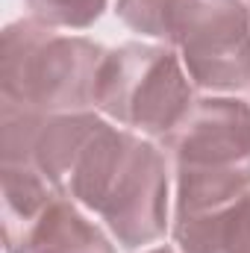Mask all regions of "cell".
Here are the masks:
<instances>
[{
	"mask_svg": "<svg viewBox=\"0 0 250 253\" xmlns=\"http://www.w3.org/2000/svg\"><path fill=\"white\" fill-rule=\"evenodd\" d=\"M0 162H30L59 194L97 215L126 251L153 245L168 230L165 150L94 109L47 118L0 109Z\"/></svg>",
	"mask_w": 250,
	"mask_h": 253,
	"instance_id": "6da1fadb",
	"label": "cell"
},
{
	"mask_svg": "<svg viewBox=\"0 0 250 253\" xmlns=\"http://www.w3.org/2000/svg\"><path fill=\"white\" fill-rule=\"evenodd\" d=\"M106 50L36 18L12 21L0 39V109L65 115L94 109L97 71Z\"/></svg>",
	"mask_w": 250,
	"mask_h": 253,
	"instance_id": "7a4b0ae2",
	"label": "cell"
},
{
	"mask_svg": "<svg viewBox=\"0 0 250 253\" xmlns=\"http://www.w3.org/2000/svg\"><path fill=\"white\" fill-rule=\"evenodd\" d=\"M174 174V221L221 209L250 191V100L197 97L188 118L162 144Z\"/></svg>",
	"mask_w": 250,
	"mask_h": 253,
	"instance_id": "3957f363",
	"label": "cell"
},
{
	"mask_svg": "<svg viewBox=\"0 0 250 253\" xmlns=\"http://www.w3.org/2000/svg\"><path fill=\"white\" fill-rule=\"evenodd\" d=\"M194 91L174 47L159 42H126L106 50L100 62L94 112L165 144L194 109Z\"/></svg>",
	"mask_w": 250,
	"mask_h": 253,
	"instance_id": "277c9868",
	"label": "cell"
},
{
	"mask_svg": "<svg viewBox=\"0 0 250 253\" xmlns=\"http://www.w3.org/2000/svg\"><path fill=\"white\" fill-rule=\"evenodd\" d=\"M197 91L239 94L250 88V0H183L168 24Z\"/></svg>",
	"mask_w": 250,
	"mask_h": 253,
	"instance_id": "5b68a950",
	"label": "cell"
},
{
	"mask_svg": "<svg viewBox=\"0 0 250 253\" xmlns=\"http://www.w3.org/2000/svg\"><path fill=\"white\" fill-rule=\"evenodd\" d=\"M3 183V245L6 253H27L30 236L47 206L59 197L30 162H0Z\"/></svg>",
	"mask_w": 250,
	"mask_h": 253,
	"instance_id": "8992f818",
	"label": "cell"
},
{
	"mask_svg": "<svg viewBox=\"0 0 250 253\" xmlns=\"http://www.w3.org/2000/svg\"><path fill=\"white\" fill-rule=\"evenodd\" d=\"M171 236L183 253H250V191L221 209L174 221Z\"/></svg>",
	"mask_w": 250,
	"mask_h": 253,
	"instance_id": "52a82bcc",
	"label": "cell"
},
{
	"mask_svg": "<svg viewBox=\"0 0 250 253\" xmlns=\"http://www.w3.org/2000/svg\"><path fill=\"white\" fill-rule=\"evenodd\" d=\"M115 239L100 230L83 206L59 194L39 218L27 253H115Z\"/></svg>",
	"mask_w": 250,
	"mask_h": 253,
	"instance_id": "ba28073f",
	"label": "cell"
},
{
	"mask_svg": "<svg viewBox=\"0 0 250 253\" xmlns=\"http://www.w3.org/2000/svg\"><path fill=\"white\" fill-rule=\"evenodd\" d=\"M183 0H115V15L132 33L153 39L159 44L168 42V24Z\"/></svg>",
	"mask_w": 250,
	"mask_h": 253,
	"instance_id": "9c48e42d",
	"label": "cell"
},
{
	"mask_svg": "<svg viewBox=\"0 0 250 253\" xmlns=\"http://www.w3.org/2000/svg\"><path fill=\"white\" fill-rule=\"evenodd\" d=\"M109 0H27L30 18L53 30H88Z\"/></svg>",
	"mask_w": 250,
	"mask_h": 253,
	"instance_id": "30bf717a",
	"label": "cell"
},
{
	"mask_svg": "<svg viewBox=\"0 0 250 253\" xmlns=\"http://www.w3.org/2000/svg\"><path fill=\"white\" fill-rule=\"evenodd\" d=\"M141 253H183L180 248H168V245H162V248H150V251H141Z\"/></svg>",
	"mask_w": 250,
	"mask_h": 253,
	"instance_id": "8fae6325",
	"label": "cell"
},
{
	"mask_svg": "<svg viewBox=\"0 0 250 253\" xmlns=\"http://www.w3.org/2000/svg\"><path fill=\"white\" fill-rule=\"evenodd\" d=\"M248 100H250V88H248Z\"/></svg>",
	"mask_w": 250,
	"mask_h": 253,
	"instance_id": "7c38bea8",
	"label": "cell"
}]
</instances>
